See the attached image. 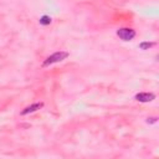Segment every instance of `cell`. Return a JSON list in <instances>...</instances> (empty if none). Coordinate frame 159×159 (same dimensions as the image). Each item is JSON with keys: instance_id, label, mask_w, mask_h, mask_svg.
<instances>
[{"instance_id": "obj_4", "label": "cell", "mask_w": 159, "mask_h": 159, "mask_svg": "<svg viewBox=\"0 0 159 159\" xmlns=\"http://www.w3.org/2000/svg\"><path fill=\"white\" fill-rule=\"evenodd\" d=\"M43 106V103H34V104H31V106H29V107H26L22 112H21V114L22 116H25V114H29V113H32V112H35V111H37V109H40L41 107Z\"/></svg>"}, {"instance_id": "obj_5", "label": "cell", "mask_w": 159, "mask_h": 159, "mask_svg": "<svg viewBox=\"0 0 159 159\" xmlns=\"http://www.w3.org/2000/svg\"><path fill=\"white\" fill-rule=\"evenodd\" d=\"M40 24H41V25H43V26L50 25V24H51V17H50V16H47V15H43V16L40 19Z\"/></svg>"}, {"instance_id": "obj_1", "label": "cell", "mask_w": 159, "mask_h": 159, "mask_svg": "<svg viewBox=\"0 0 159 159\" xmlns=\"http://www.w3.org/2000/svg\"><path fill=\"white\" fill-rule=\"evenodd\" d=\"M66 57H68V52H66V51H58V52H55V53H52L51 56H48V57L43 61L42 67H46V66H50V65H52V63L63 61Z\"/></svg>"}, {"instance_id": "obj_6", "label": "cell", "mask_w": 159, "mask_h": 159, "mask_svg": "<svg viewBox=\"0 0 159 159\" xmlns=\"http://www.w3.org/2000/svg\"><path fill=\"white\" fill-rule=\"evenodd\" d=\"M153 45H154L153 42H142V43H139V47H140L142 50H147V48L152 47Z\"/></svg>"}, {"instance_id": "obj_7", "label": "cell", "mask_w": 159, "mask_h": 159, "mask_svg": "<svg viewBox=\"0 0 159 159\" xmlns=\"http://www.w3.org/2000/svg\"><path fill=\"white\" fill-rule=\"evenodd\" d=\"M157 122V118L155 117H153V118H148L147 119V123H155Z\"/></svg>"}, {"instance_id": "obj_3", "label": "cell", "mask_w": 159, "mask_h": 159, "mask_svg": "<svg viewBox=\"0 0 159 159\" xmlns=\"http://www.w3.org/2000/svg\"><path fill=\"white\" fill-rule=\"evenodd\" d=\"M155 98V94L154 93H149V92H140V93H137L135 94V99L139 101V102H150Z\"/></svg>"}, {"instance_id": "obj_2", "label": "cell", "mask_w": 159, "mask_h": 159, "mask_svg": "<svg viewBox=\"0 0 159 159\" xmlns=\"http://www.w3.org/2000/svg\"><path fill=\"white\" fill-rule=\"evenodd\" d=\"M117 35L123 41H130L135 36V31L133 29H129V27H122V29L117 30Z\"/></svg>"}]
</instances>
